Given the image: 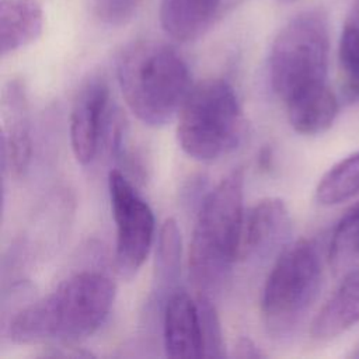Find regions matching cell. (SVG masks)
<instances>
[{"mask_svg":"<svg viewBox=\"0 0 359 359\" xmlns=\"http://www.w3.org/2000/svg\"><path fill=\"white\" fill-rule=\"evenodd\" d=\"M116 294L114 280L97 271H81L46 296L21 307L6 337L18 345H70L93 335L107 320Z\"/></svg>","mask_w":359,"mask_h":359,"instance_id":"1","label":"cell"},{"mask_svg":"<svg viewBox=\"0 0 359 359\" xmlns=\"http://www.w3.org/2000/svg\"><path fill=\"white\" fill-rule=\"evenodd\" d=\"M116 74L128 108L151 128L165 126L178 116L192 88L181 55L154 41L129 45L118 59Z\"/></svg>","mask_w":359,"mask_h":359,"instance_id":"2","label":"cell"},{"mask_svg":"<svg viewBox=\"0 0 359 359\" xmlns=\"http://www.w3.org/2000/svg\"><path fill=\"white\" fill-rule=\"evenodd\" d=\"M244 174H227L202 199L189 243V275L201 293L219 289L238 261L244 219Z\"/></svg>","mask_w":359,"mask_h":359,"instance_id":"3","label":"cell"},{"mask_svg":"<svg viewBox=\"0 0 359 359\" xmlns=\"http://www.w3.org/2000/svg\"><path fill=\"white\" fill-rule=\"evenodd\" d=\"M177 123L182 151L198 161H213L230 153L244 135V115L234 88L222 79L194 86Z\"/></svg>","mask_w":359,"mask_h":359,"instance_id":"4","label":"cell"},{"mask_svg":"<svg viewBox=\"0 0 359 359\" xmlns=\"http://www.w3.org/2000/svg\"><path fill=\"white\" fill-rule=\"evenodd\" d=\"M323 268L317 247L306 238L286 245L276 258L261 296V314L276 338L293 335L318 297Z\"/></svg>","mask_w":359,"mask_h":359,"instance_id":"5","label":"cell"},{"mask_svg":"<svg viewBox=\"0 0 359 359\" xmlns=\"http://www.w3.org/2000/svg\"><path fill=\"white\" fill-rule=\"evenodd\" d=\"M330 38L325 15L300 13L276 35L268 62L273 93L286 104L296 95L327 84Z\"/></svg>","mask_w":359,"mask_h":359,"instance_id":"6","label":"cell"},{"mask_svg":"<svg viewBox=\"0 0 359 359\" xmlns=\"http://www.w3.org/2000/svg\"><path fill=\"white\" fill-rule=\"evenodd\" d=\"M108 194L115 222V265L130 279L144 264L153 245L156 220L151 208L130 180L119 170L108 174Z\"/></svg>","mask_w":359,"mask_h":359,"instance_id":"7","label":"cell"},{"mask_svg":"<svg viewBox=\"0 0 359 359\" xmlns=\"http://www.w3.org/2000/svg\"><path fill=\"white\" fill-rule=\"evenodd\" d=\"M109 88L102 77L93 76L79 88L70 112V144L74 158L87 165L95 158L108 123Z\"/></svg>","mask_w":359,"mask_h":359,"instance_id":"8","label":"cell"},{"mask_svg":"<svg viewBox=\"0 0 359 359\" xmlns=\"http://www.w3.org/2000/svg\"><path fill=\"white\" fill-rule=\"evenodd\" d=\"M292 220L286 203L279 198H265L244 212L238 261L266 258L283 250L290 236Z\"/></svg>","mask_w":359,"mask_h":359,"instance_id":"9","label":"cell"},{"mask_svg":"<svg viewBox=\"0 0 359 359\" xmlns=\"http://www.w3.org/2000/svg\"><path fill=\"white\" fill-rule=\"evenodd\" d=\"M1 172L20 177L28 168L32 156L31 128L25 90L21 81L13 80L3 93Z\"/></svg>","mask_w":359,"mask_h":359,"instance_id":"10","label":"cell"},{"mask_svg":"<svg viewBox=\"0 0 359 359\" xmlns=\"http://www.w3.org/2000/svg\"><path fill=\"white\" fill-rule=\"evenodd\" d=\"M163 344L170 358H203L198 303L184 290L175 289L164 304Z\"/></svg>","mask_w":359,"mask_h":359,"instance_id":"11","label":"cell"},{"mask_svg":"<svg viewBox=\"0 0 359 359\" xmlns=\"http://www.w3.org/2000/svg\"><path fill=\"white\" fill-rule=\"evenodd\" d=\"M359 323V269L345 275L311 323L316 339L335 338Z\"/></svg>","mask_w":359,"mask_h":359,"instance_id":"12","label":"cell"},{"mask_svg":"<svg viewBox=\"0 0 359 359\" xmlns=\"http://www.w3.org/2000/svg\"><path fill=\"white\" fill-rule=\"evenodd\" d=\"M43 28L36 0H0V50L6 56L35 42Z\"/></svg>","mask_w":359,"mask_h":359,"instance_id":"13","label":"cell"},{"mask_svg":"<svg viewBox=\"0 0 359 359\" xmlns=\"http://www.w3.org/2000/svg\"><path fill=\"white\" fill-rule=\"evenodd\" d=\"M219 4L220 0H161L160 24L172 39L189 42L209 29Z\"/></svg>","mask_w":359,"mask_h":359,"instance_id":"14","label":"cell"},{"mask_svg":"<svg viewBox=\"0 0 359 359\" xmlns=\"http://www.w3.org/2000/svg\"><path fill=\"white\" fill-rule=\"evenodd\" d=\"M290 126L302 135H318L334 123L338 101L327 84L307 90L286 104Z\"/></svg>","mask_w":359,"mask_h":359,"instance_id":"15","label":"cell"},{"mask_svg":"<svg viewBox=\"0 0 359 359\" xmlns=\"http://www.w3.org/2000/svg\"><path fill=\"white\" fill-rule=\"evenodd\" d=\"M181 231L174 219H167L158 233L154 258V289L153 304L167 302L175 290V283L181 273Z\"/></svg>","mask_w":359,"mask_h":359,"instance_id":"16","label":"cell"},{"mask_svg":"<svg viewBox=\"0 0 359 359\" xmlns=\"http://www.w3.org/2000/svg\"><path fill=\"white\" fill-rule=\"evenodd\" d=\"M359 194V151L331 167L316 188L318 203L331 206Z\"/></svg>","mask_w":359,"mask_h":359,"instance_id":"17","label":"cell"},{"mask_svg":"<svg viewBox=\"0 0 359 359\" xmlns=\"http://www.w3.org/2000/svg\"><path fill=\"white\" fill-rule=\"evenodd\" d=\"M328 258L335 271L346 269L359 259V202L338 222L331 237Z\"/></svg>","mask_w":359,"mask_h":359,"instance_id":"18","label":"cell"},{"mask_svg":"<svg viewBox=\"0 0 359 359\" xmlns=\"http://www.w3.org/2000/svg\"><path fill=\"white\" fill-rule=\"evenodd\" d=\"M199 318H201V330H202V341H203V358H223L224 342L223 332L219 314L216 311L215 304L212 303L209 294L201 293L196 299Z\"/></svg>","mask_w":359,"mask_h":359,"instance_id":"19","label":"cell"},{"mask_svg":"<svg viewBox=\"0 0 359 359\" xmlns=\"http://www.w3.org/2000/svg\"><path fill=\"white\" fill-rule=\"evenodd\" d=\"M136 7V0H93L95 15L108 25H122L128 22Z\"/></svg>","mask_w":359,"mask_h":359,"instance_id":"20","label":"cell"},{"mask_svg":"<svg viewBox=\"0 0 359 359\" xmlns=\"http://www.w3.org/2000/svg\"><path fill=\"white\" fill-rule=\"evenodd\" d=\"M234 356L240 359H261L265 358L262 349L250 338H240L234 346Z\"/></svg>","mask_w":359,"mask_h":359,"instance_id":"21","label":"cell"},{"mask_svg":"<svg viewBox=\"0 0 359 359\" xmlns=\"http://www.w3.org/2000/svg\"><path fill=\"white\" fill-rule=\"evenodd\" d=\"M346 22H349V24L355 25L356 28H359V0H355L353 7H352V10H351V13H349V15L346 18Z\"/></svg>","mask_w":359,"mask_h":359,"instance_id":"22","label":"cell"},{"mask_svg":"<svg viewBox=\"0 0 359 359\" xmlns=\"http://www.w3.org/2000/svg\"><path fill=\"white\" fill-rule=\"evenodd\" d=\"M351 358H355V359H359V344L352 349V352L349 353Z\"/></svg>","mask_w":359,"mask_h":359,"instance_id":"23","label":"cell"},{"mask_svg":"<svg viewBox=\"0 0 359 359\" xmlns=\"http://www.w3.org/2000/svg\"><path fill=\"white\" fill-rule=\"evenodd\" d=\"M285 1H292V0H285Z\"/></svg>","mask_w":359,"mask_h":359,"instance_id":"24","label":"cell"}]
</instances>
